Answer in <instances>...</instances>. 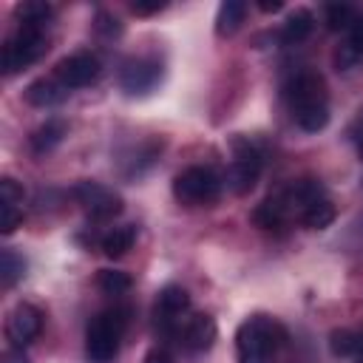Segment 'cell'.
Instances as JSON below:
<instances>
[{"label":"cell","instance_id":"cell-10","mask_svg":"<svg viewBox=\"0 0 363 363\" xmlns=\"http://www.w3.org/2000/svg\"><path fill=\"white\" fill-rule=\"evenodd\" d=\"M43 329V312L34 306V303H26L20 301L11 312H9V320H6V337L14 349H23L28 346Z\"/></svg>","mask_w":363,"mask_h":363},{"label":"cell","instance_id":"cell-33","mask_svg":"<svg viewBox=\"0 0 363 363\" xmlns=\"http://www.w3.org/2000/svg\"><path fill=\"white\" fill-rule=\"evenodd\" d=\"M357 156H360V162H363V133L357 136Z\"/></svg>","mask_w":363,"mask_h":363},{"label":"cell","instance_id":"cell-25","mask_svg":"<svg viewBox=\"0 0 363 363\" xmlns=\"http://www.w3.org/2000/svg\"><path fill=\"white\" fill-rule=\"evenodd\" d=\"M94 31L102 34V37H108V40H113V37L122 34V23H119V17L111 14V11H96V17H94Z\"/></svg>","mask_w":363,"mask_h":363},{"label":"cell","instance_id":"cell-7","mask_svg":"<svg viewBox=\"0 0 363 363\" xmlns=\"http://www.w3.org/2000/svg\"><path fill=\"white\" fill-rule=\"evenodd\" d=\"M162 60L156 57H130L119 68V88L128 96H147L159 88L162 82Z\"/></svg>","mask_w":363,"mask_h":363},{"label":"cell","instance_id":"cell-27","mask_svg":"<svg viewBox=\"0 0 363 363\" xmlns=\"http://www.w3.org/2000/svg\"><path fill=\"white\" fill-rule=\"evenodd\" d=\"M23 221V210L14 207V204H0V233L3 235H11Z\"/></svg>","mask_w":363,"mask_h":363},{"label":"cell","instance_id":"cell-31","mask_svg":"<svg viewBox=\"0 0 363 363\" xmlns=\"http://www.w3.org/2000/svg\"><path fill=\"white\" fill-rule=\"evenodd\" d=\"M0 363H28V357L23 354V349H9Z\"/></svg>","mask_w":363,"mask_h":363},{"label":"cell","instance_id":"cell-22","mask_svg":"<svg viewBox=\"0 0 363 363\" xmlns=\"http://www.w3.org/2000/svg\"><path fill=\"white\" fill-rule=\"evenodd\" d=\"M335 216H337L335 204H332L329 199H320V201H315V204H309V207L303 210L301 224H303L306 230H326V227L335 221Z\"/></svg>","mask_w":363,"mask_h":363},{"label":"cell","instance_id":"cell-6","mask_svg":"<svg viewBox=\"0 0 363 363\" xmlns=\"http://www.w3.org/2000/svg\"><path fill=\"white\" fill-rule=\"evenodd\" d=\"M45 51H48V31L17 26V31L3 43L0 68L6 77H14V74L26 71L31 62H37Z\"/></svg>","mask_w":363,"mask_h":363},{"label":"cell","instance_id":"cell-9","mask_svg":"<svg viewBox=\"0 0 363 363\" xmlns=\"http://www.w3.org/2000/svg\"><path fill=\"white\" fill-rule=\"evenodd\" d=\"M102 74V62L96 54L91 51H77V54H68L57 62L54 68V77L65 85V88H85L91 85L96 77Z\"/></svg>","mask_w":363,"mask_h":363},{"label":"cell","instance_id":"cell-3","mask_svg":"<svg viewBox=\"0 0 363 363\" xmlns=\"http://www.w3.org/2000/svg\"><path fill=\"white\" fill-rule=\"evenodd\" d=\"M128 326V309L113 306L99 312L85 332V357L88 363H113L119 354V340Z\"/></svg>","mask_w":363,"mask_h":363},{"label":"cell","instance_id":"cell-4","mask_svg":"<svg viewBox=\"0 0 363 363\" xmlns=\"http://www.w3.org/2000/svg\"><path fill=\"white\" fill-rule=\"evenodd\" d=\"M221 176L207 164H190L173 179V196L176 201L187 207H210L221 199Z\"/></svg>","mask_w":363,"mask_h":363},{"label":"cell","instance_id":"cell-14","mask_svg":"<svg viewBox=\"0 0 363 363\" xmlns=\"http://www.w3.org/2000/svg\"><path fill=\"white\" fill-rule=\"evenodd\" d=\"M65 136H68V122L60 119V116H51V119H45L40 128H34V133L28 136L31 153H34V156H45V153H51L54 147H60Z\"/></svg>","mask_w":363,"mask_h":363},{"label":"cell","instance_id":"cell-26","mask_svg":"<svg viewBox=\"0 0 363 363\" xmlns=\"http://www.w3.org/2000/svg\"><path fill=\"white\" fill-rule=\"evenodd\" d=\"M0 199H3V204H14V207H20L23 199H26V190H23V184H20L17 179L3 176V179H0Z\"/></svg>","mask_w":363,"mask_h":363},{"label":"cell","instance_id":"cell-5","mask_svg":"<svg viewBox=\"0 0 363 363\" xmlns=\"http://www.w3.org/2000/svg\"><path fill=\"white\" fill-rule=\"evenodd\" d=\"M230 150H233V162L227 170V187L235 196H247L258 184V176L264 167V153H261L258 142L244 133H235L230 139Z\"/></svg>","mask_w":363,"mask_h":363},{"label":"cell","instance_id":"cell-30","mask_svg":"<svg viewBox=\"0 0 363 363\" xmlns=\"http://www.w3.org/2000/svg\"><path fill=\"white\" fill-rule=\"evenodd\" d=\"M142 363H173V357H170L164 349H150Z\"/></svg>","mask_w":363,"mask_h":363},{"label":"cell","instance_id":"cell-16","mask_svg":"<svg viewBox=\"0 0 363 363\" xmlns=\"http://www.w3.org/2000/svg\"><path fill=\"white\" fill-rule=\"evenodd\" d=\"M312 28H315V14H312L309 9H295V11L286 14V20H284L278 37H281V43H286V45H298V43H303V40L312 34Z\"/></svg>","mask_w":363,"mask_h":363},{"label":"cell","instance_id":"cell-13","mask_svg":"<svg viewBox=\"0 0 363 363\" xmlns=\"http://www.w3.org/2000/svg\"><path fill=\"white\" fill-rule=\"evenodd\" d=\"M68 94H71V88H65L57 77H37V79L28 82L26 91H23L26 102L34 105V108H54V105H60Z\"/></svg>","mask_w":363,"mask_h":363},{"label":"cell","instance_id":"cell-28","mask_svg":"<svg viewBox=\"0 0 363 363\" xmlns=\"http://www.w3.org/2000/svg\"><path fill=\"white\" fill-rule=\"evenodd\" d=\"M346 45L357 54V60H360V65H363V14H357L354 26L349 28V40H346Z\"/></svg>","mask_w":363,"mask_h":363},{"label":"cell","instance_id":"cell-1","mask_svg":"<svg viewBox=\"0 0 363 363\" xmlns=\"http://www.w3.org/2000/svg\"><path fill=\"white\" fill-rule=\"evenodd\" d=\"M292 119L303 133H318L329 125V94L326 79L315 68H301L284 85Z\"/></svg>","mask_w":363,"mask_h":363},{"label":"cell","instance_id":"cell-19","mask_svg":"<svg viewBox=\"0 0 363 363\" xmlns=\"http://www.w3.org/2000/svg\"><path fill=\"white\" fill-rule=\"evenodd\" d=\"M329 352L335 357H360L363 360V332L354 329H335L329 335Z\"/></svg>","mask_w":363,"mask_h":363},{"label":"cell","instance_id":"cell-21","mask_svg":"<svg viewBox=\"0 0 363 363\" xmlns=\"http://www.w3.org/2000/svg\"><path fill=\"white\" fill-rule=\"evenodd\" d=\"M357 20V9L349 3H326L323 6V23L329 31H349Z\"/></svg>","mask_w":363,"mask_h":363},{"label":"cell","instance_id":"cell-18","mask_svg":"<svg viewBox=\"0 0 363 363\" xmlns=\"http://www.w3.org/2000/svg\"><path fill=\"white\" fill-rule=\"evenodd\" d=\"M136 241V224H122V227H113L108 230L102 238H99V250L108 255V258H122Z\"/></svg>","mask_w":363,"mask_h":363},{"label":"cell","instance_id":"cell-11","mask_svg":"<svg viewBox=\"0 0 363 363\" xmlns=\"http://www.w3.org/2000/svg\"><path fill=\"white\" fill-rule=\"evenodd\" d=\"M190 309V292L182 284H164L156 295V323L164 332H176L179 318Z\"/></svg>","mask_w":363,"mask_h":363},{"label":"cell","instance_id":"cell-17","mask_svg":"<svg viewBox=\"0 0 363 363\" xmlns=\"http://www.w3.org/2000/svg\"><path fill=\"white\" fill-rule=\"evenodd\" d=\"M247 17V3L244 0H224L216 11V37H233Z\"/></svg>","mask_w":363,"mask_h":363},{"label":"cell","instance_id":"cell-34","mask_svg":"<svg viewBox=\"0 0 363 363\" xmlns=\"http://www.w3.org/2000/svg\"><path fill=\"white\" fill-rule=\"evenodd\" d=\"M360 187H363V179H360Z\"/></svg>","mask_w":363,"mask_h":363},{"label":"cell","instance_id":"cell-29","mask_svg":"<svg viewBox=\"0 0 363 363\" xmlns=\"http://www.w3.org/2000/svg\"><path fill=\"white\" fill-rule=\"evenodd\" d=\"M164 9H167L164 0H153V3H139V0H136V3L130 6L133 14H159V11H164Z\"/></svg>","mask_w":363,"mask_h":363},{"label":"cell","instance_id":"cell-15","mask_svg":"<svg viewBox=\"0 0 363 363\" xmlns=\"http://www.w3.org/2000/svg\"><path fill=\"white\" fill-rule=\"evenodd\" d=\"M14 17H17V26L48 31V26L54 20V6L45 3V0H26V3H17Z\"/></svg>","mask_w":363,"mask_h":363},{"label":"cell","instance_id":"cell-32","mask_svg":"<svg viewBox=\"0 0 363 363\" xmlns=\"http://www.w3.org/2000/svg\"><path fill=\"white\" fill-rule=\"evenodd\" d=\"M258 9H261V11H267V14H272V11H281V9H284V3H278V0H275V3H258Z\"/></svg>","mask_w":363,"mask_h":363},{"label":"cell","instance_id":"cell-23","mask_svg":"<svg viewBox=\"0 0 363 363\" xmlns=\"http://www.w3.org/2000/svg\"><path fill=\"white\" fill-rule=\"evenodd\" d=\"M26 258H23V252H17L14 247H6L3 252H0V281H3V286H14L23 275H26Z\"/></svg>","mask_w":363,"mask_h":363},{"label":"cell","instance_id":"cell-8","mask_svg":"<svg viewBox=\"0 0 363 363\" xmlns=\"http://www.w3.org/2000/svg\"><path fill=\"white\" fill-rule=\"evenodd\" d=\"M71 196L88 213L91 221H108V218H113V216L122 213V196L113 193L111 187L99 184V182H91V179L77 182L71 187Z\"/></svg>","mask_w":363,"mask_h":363},{"label":"cell","instance_id":"cell-2","mask_svg":"<svg viewBox=\"0 0 363 363\" xmlns=\"http://www.w3.org/2000/svg\"><path fill=\"white\" fill-rule=\"evenodd\" d=\"M286 343V329L269 315L247 318L235 332V360L238 363H269V357Z\"/></svg>","mask_w":363,"mask_h":363},{"label":"cell","instance_id":"cell-20","mask_svg":"<svg viewBox=\"0 0 363 363\" xmlns=\"http://www.w3.org/2000/svg\"><path fill=\"white\" fill-rule=\"evenodd\" d=\"M252 221H255V227H261V230H278V227H284L289 218H286L281 201H278L275 196H269L267 201H261V204L252 210Z\"/></svg>","mask_w":363,"mask_h":363},{"label":"cell","instance_id":"cell-24","mask_svg":"<svg viewBox=\"0 0 363 363\" xmlns=\"http://www.w3.org/2000/svg\"><path fill=\"white\" fill-rule=\"evenodd\" d=\"M96 286L105 295H125V292H130L133 278L128 272H122V269H99L96 272Z\"/></svg>","mask_w":363,"mask_h":363},{"label":"cell","instance_id":"cell-12","mask_svg":"<svg viewBox=\"0 0 363 363\" xmlns=\"http://www.w3.org/2000/svg\"><path fill=\"white\" fill-rule=\"evenodd\" d=\"M182 343L190 349V352H207L218 335V326L213 320V315L207 312H199L193 318H187V323L182 326Z\"/></svg>","mask_w":363,"mask_h":363}]
</instances>
